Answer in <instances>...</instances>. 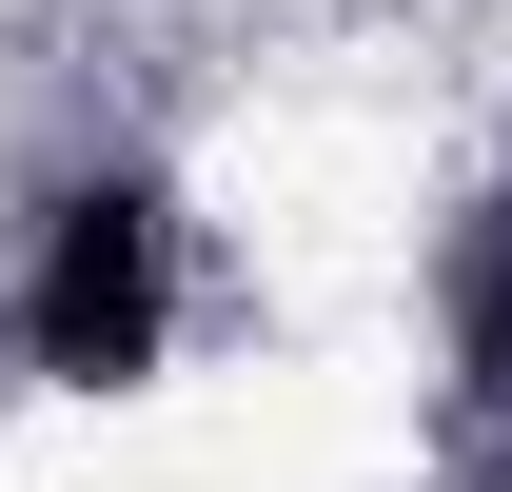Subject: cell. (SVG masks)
Wrapping results in <instances>:
<instances>
[{
  "label": "cell",
  "mask_w": 512,
  "mask_h": 492,
  "mask_svg": "<svg viewBox=\"0 0 512 492\" xmlns=\"http://www.w3.org/2000/svg\"><path fill=\"white\" fill-rule=\"evenodd\" d=\"M20 335H40V374H138L158 355V217H138V197H60Z\"/></svg>",
  "instance_id": "1"
},
{
  "label": "cell",
  "mask_w": 512,
  "mask_h": 492,
  "mask_svg": "<svg viewBox=\"0 0 512 492\" xmlns=\"http://www.w3.org/2000/svg\"><path fill=\"white\" fill-rule=\"evenodd\" d=\"M473 355L512 374V217H493V276H473Z\"/></svg>",
  "instance_id": "2"
}]
</instances>
